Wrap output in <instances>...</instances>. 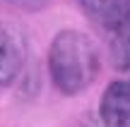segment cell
I'll list each match as a JSON object with an SVG mask.
<instances>
[{"label":"cell","mask_w":130,"mask_h":127,"mask_svg":"<svg viewBox=\"0 0 130 127\" xmlns=\"http://www.w3.org/2000/svg\"><path fill=\"white\" fill-rule=\"evenodd\" d=\"M7 3H14L19 7H27V10H36L41 5H46V0H7Z\"/></svg>","instance_id":"8992f818"},{"label":"cell","mask_w":130,"mask_h":127,"mask_svg":"<svg viewBox=\"0 0 130 127\" xmlns=\"http://www.w3.org/2000/svg\"><path fill=\"white\" fill-rule=\"evenodd\" d=\"M101 120L106 127H130V84L116 82L104 91Z\"/></svg>","instance_id":"3957f363"},{"label":"cell","mask_w":130,"mask_h":127,"mask_svg":"<svg viewBox=\"0 0 130 127\" xmlns=\"http://www.w3.org/2000/svg\"><path fill=\"white\" fill-rule=\"evenodd\" d=\"M113 60L118 70H130V14L113 29Z\"/></svg>","instance_id":"5b68a950"},{"label":"cell","mask_w":130,"mask_h":127,"mask_svg":"<svg viewBox=\"0 0 130 127\" xmlns=\"http://www.w3.org/2000/svg\"><path fill=\"white\" fill-rule=\"evenodd\" d=\"M48 67H51L53 84L63 94H79L94 82L99 72V53L89 36L63 29L56 34L48 50Z\"/></svg>","instance_id":"6da1fadb"},{"label":"cell","mask_w":130,"mask_h":127,"mask_svg":"<svg viewBox=\"0 0 130 127\" xmlns=\"http://www.w3.org/2000/svg\"><path fill=\"white\" fill-rule=\"evenodd\" d=\"M87 14L96 17L101 24H106L108 29H116L118 24L130 14L128 10V0H77Z\"/></svg>","instance_id":"277c9868"},{"label":"cell","mask_w":130,"mask_h":127,"mask_svg":"<svg viewBox=\"0 0 130 127\" xmlns=\"http://www.w3.org/2000/svg\"><path fill=\"white\" fill-rule=\"evenodd\" d=\"M24 65V41L10 27L0 24V86L14 82Z\"/></svg>","instance_id":"7a4b0ae2"}]
</instances>
